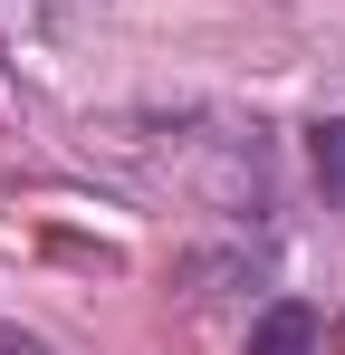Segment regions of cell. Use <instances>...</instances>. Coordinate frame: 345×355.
Masks as SVG:
<instances>
[{"mask_svg": "<svg viewBox=\"0 0 345 355\" xmlns=\"http://www.w3.org/2000/svg\"><path fill=\"white\" fill-rule=\"evenodd\" d=\"M317 164H326V173H345V125H317Z\"/></svg>", "mask_w": 345, "mask_h": 355, "instance_id": "7a4b0ae2", "label": "cell"}, {"mask_svg": "<svg viewBox=\"0 0 345 355\" xmlns=\"http://www.w3.org/2000/svg\"><path fill=\"white\" fill-rule=\"evenodd\" d=\"M317 346H326L317 307H307V297H269V307L249 317V346L240 355H317Z\"/></svg>", "mask_w": 345, "mask_h": 355, "instance_id": "6da1fadb", "label": "cell"}, {"mask_svg": "<svg viewBox=\"0 0 345 355\" xmlns=\"http://www.w3.org/2000/svg\"><path fill=\"white\" fill-rule=\"evenodd\" d=\"M0 355H48V346H39L29 327H10V317H0Z\"/></svg>", "mask_w": 345, "mask_h": 355, "instance_id": "3957f363", "label": "cell"}]
</instances>
